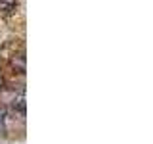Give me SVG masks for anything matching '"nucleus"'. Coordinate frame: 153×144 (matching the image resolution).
Returning a JSON list of instances; mask_svg holds the SVG:
<instances>
[{
    "label": "nucleus",
    "instance_id": "obj_1",
    "mask_svg": "<svg viewBox=\"0 0 153 144\" xmlns=\"http://www.w3.org/2000/svg\"><path fill=\"white\" fill-rule=\"evenodd\" d=\"M16 4H17V0H0V12H4V14L13 12Z\"/></svg>",
    "mask_w": 153,
    "mask_h": 144
}]
</instances>
